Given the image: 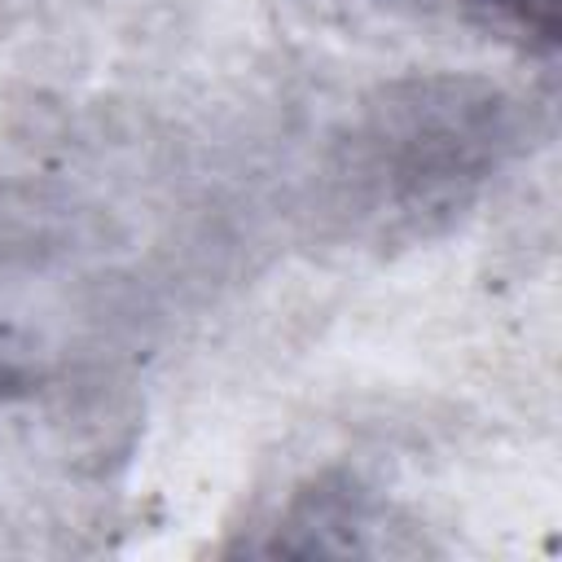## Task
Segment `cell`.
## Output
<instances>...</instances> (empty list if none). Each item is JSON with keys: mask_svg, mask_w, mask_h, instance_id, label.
Here are the masks:
<instances>
[{"mask_svg": "<svg viewBox=\"0 0 562 562\" xmlns=\"http://www.w3.org/2000/svg\"><path fill=\"white\" fill-rule=\"evenodd\" d=\"M487 4H496V9H505V13H514L522 26H531V31H540L544 40H553V0H487Z\"/></svg>", "mask_w": 562, "mask_h": 562, "instance_id": "1", "label": "cell"}, {"mask_svg": "<svg viewBox=\"0 0 562 562\" xmlns=\"http://www.w3.org/2000/svg\"><path fill=\"white\" fill-rule=\"evenodd\" d=\"M0 382H13V369H9V364H0ZM0 391H4V386H0Z\"/></svg>", "mask_w": 562, "mask_h": 562, "instance_id": "2", "label": "cell"}]
</instances>
